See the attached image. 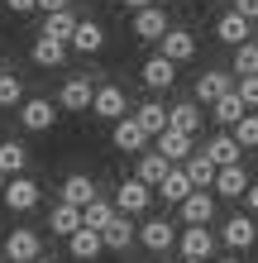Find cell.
<instances>
[{"instance_id":"cell-1","label":"cell","mask_w":258,"mask_h":263,"mask_svg":"<svg viewBox=\"0 0 258 263\" xmlns=\"http://www.w3.org/2000/svg\"><path fill=\"white\" fill-rule=\"evenodd\" d=\"M19 125H24L29 134H48V129L57 125V101H48V96H24Z\"/></svg>"},{"instance_id":"cell-2","label":"cell","mask_w":258,"mask_h":263,"mask_svg":"<svg viewBox=\"0 0 258 263\" xmlns=\"http://www.w3.org/2000/svg\"><path fill=\"white\" fill-rule=\"evenodd\" d=\"M215 244H220V235H215V230H210V225H187V230H182V235H177V249H182V258H215Z\"/></svg>"},{"instance_id":"cell-3","label":"cell","mask_w":258,"mask_h":263,"mask_svg":"<svg viewBox=\"0 0 258 263\" xmlns=\"http://www.w3.org/2000/svg\"><path fill=\"white\" fill-rule=\"evenodd\" d=\"M91 110L115 125V120H125L134 105H129V96H125V86H115V82H96V101H91Z\"/></svg>"},{"instance_id":"cell-4","label":"cell","mask_w":258,"mask_h":263,"mask_svg":"<svg viewBox=\"0 0 258 263\" xmlns=\"http://www.w3.org/2000/svg\"><path fill=\"white\" fill-rule=\"evenodd\" d=\"M220 244L230 254H244L258 244V225H253V215H230V220L220 225Z\"/></svg>"},{"instance_id":"cell-5","label":"cell","mask_w":258,"mask_h":263,"mask_svg":"<svg viewBox=\"0 0 258 263\" xmlns=\"http://www.w3.org/2000/svg\"><path fill=\"white\" fill-rule=\"evenodd\" d=\"M148 206H153V187H144L139 177H125L115 187V211L120 215H144Z\"/></svg>"},{"instance_id":"cell-6","label":"cell","mask_w":258,"mask_h":263,"mask_svg":"<svg viewBox=\"0 0 258 263\" xmlns=\"http://www.w3.org/2000/svg\"><path fill=\"white\" fill-rule=\"evenodd\" d=\"M38 196H43V187H38L29 173H19V177H10V182H5V196H0V201H5L14 215H24V211H34V206H38Z\"/></svg>"},{"instance_id":"cell-7","label":"cell","mask_w":258,"mask_h":263,"mask_svg":"<svg viewBox=\"0 0 258 263\" xmlns=\"http://www.w3.org/2000/svg\"><path fill=\"white\" fill-rule=\"evenodd\" d=\"M5 254L10 263H34L38 254H43V239H38V230H29V225H19V230H10L5 235Z\"/></svg>"},{"instance_id":"cell-8","label":"cell","mask_w":258,"mask_h":263,"mask_svg":"<svg viewBox=\"0 0 258 263\" xmlns=\"http://www.w3.org/2000/svg\"><path fill=\"white\" fill-rule=\"evenodd\" d=\"M91 101H96V82H91L86 72L67 77L63 91H57V110H91Z\"/></svg>"},{"instance_id":"cell-9","label":"cell","mask_w":258,"mask_h":263,"mask_svg":"<svg viewBox=\"0 0 258 263\" xmlns=\"http://www.w3.org/2000/svg\"><path fill=\"white\" fill-rule=\"evenodd\" d=\"M139 244L148 254H168V249H177V225L163 220V215H153V220L139 225Z\"/></svg>"},{"instance_id":"cell-10","label":"cell","mask_w":258,"mask_h":263,"mask_svg":"<svg viewBox=\"0 0 258 263\" xmlns=\"http://www.w3.org/2000/svg\"><path fill=\"white\" fill-rule=\"evenodd\" d=\"M230 91H234V72H225V67H210V72L196 77V105H215Z\"/></svg>"},{"instance_id":"cell-11","label":"cell","mask_w":258,"mask_h":263,"mask_svg":"<svg viewBox=\"0 0 258 263\" xmlns=\"http://www.w3.org/2000/svg\"><path fill=\"white\" fill-rule=\"evenodd\" d=\"M158 53L168 58V63H177V67H182V63H191V58H196V34H191V29H177V24H172L168 34L158 39Z\"/></svg>"},{"instance_id":"cell-12","label":"cell","mask_w":258,"mask_h":263,"mask_svg":"<svg viewBox=\"0 0 258 263\" xmlns=\"http://www.w3.org/2000/svg\"><path fill=\"white\" fill-rule=\"evenodd\" d=\"M172 29L168 20V10L163 5H148V10H134V39H144V43H158L163 34Z\"/></svg>"},{"instance_id":"cell-13","label":"cell","mask_w":258,"mask_h":263,"mask_svg":"<svg viewBox=\"0 0 258 263\" xmlns=\"http://www.w3.org/2000/svg\"><path fill=\"white\" fill-rule=\"evenodd\" d=\"M249 173H244V163H234V167H215V192L220 201H244V192H249Z\"/></svg>"},{"instance_id":"cell-14","label":"cell","mask_w":258,"mask_h":263,"mask_svg":"<svg viewBox=\"0 0 258 263\" xmlns=\"http://www.w3.org/2000/svg\"><path fill=\"white\" fill-rule=\"evenodd\" d=\"M201 125H206V110L196 101H177V105H168V129H177V134H201Z\"/></svg>"},{"instance_id":"cell-15","label":"cell","mask_w":258,"mask_h":263,"mask_svg":"<svg viewBox=\"0 0 258 263\" xmlns=\"http://www.w3.org/2000/svg\"><path fill=\"white\" fill-rule=\"evenodd\" d=\"M134 239H139V225H134V215H115V220L101 230V244H105L110 254H125Z\"/></svg>"},{"instance_id":"cell-16","label":"cell","mask_w":258,"mask_h":263,"mask_svg":"<svg viewBox=\"0 0 258 263\" xmlns=\"http://www.w3.org/2000/svg\"><path fill=\"white\" fill-rule=\"evenodd\" d=\"M215 192H191L187 201H182V225H210V220H215Z\"/></svg>"},{"instance_id":"cell-17","label":"cell","mask_w":258,"mask_h":263,"mask_svg":"<svg viewBox=\"0 0 258 263\" xmlns=\"http://www.w3.org/2000/svg\"><path fill=\"white\" fill-rule=\"evenodd\" d=\"M253 34V24L244 20V14H234V10H225L220 20H215V39L225 43V48H239V43H249Z\"/></svg>"},{"instance_id":"cell-18","label":"cell","mask_w":258,"mask_h":263,"mask_svg":"<svg viewBox=\"0 0 258 263\" xmlns=\"http://www.w3.org/2000/svg\"><path fill=\"white\" fill-rule=\"evenodd\" d=\"M153 148H158L168 163H187L191 153H196V139H191V134H177V129H163V134L153 139Z\"/></svg>"},{"instance_id":"cell-19","label":"cell","mask_w":258,"mask_h":263,"mask_svg":"<svg viewBox=\"0 0 258 263\" xmlns=\"http://www.w3.org/2000/svg\"><path fill=\"white\" fill-rule=\"evenodd\" d=\"M139 77H144V86H148V91H168V86L177 82V63H168L163 53H153V58L139 67Z\"/></svg>"},{"instance_id":"cell-20","label":"cell","mask_w":258,"mask_h":263,"mask_svg":"<svg viewBox=\"0 0 258 263\" xmlns=\"http://www.w3.org/2000/svg\"><path fill=\"white\" fill-rule=\"evenodd\" d=\"M101 196V187H96V177H86V173H67V182H63V201L67 206H91V201Z\"/></svg>"},{"instance_id":"cell-21","label":"cell","mask_w":258,"mask_h":263,"mask_svg":"<svg viewBox=\"0 0 258 263\" xmlns=\"http://www.w3.org/2000/svg\"><path fill=\"white\" fill-rule=\"evenodd\" d=\"M148 144H153V139L139 129V120H134V115L115 120V148H120V153H144Z\"/></svg>"},{"instance_id":"cell-22","label":"cell","mask_w":258,"mask_h":263,"mask_svg":"<svg viewBox=\"0 0 258 263\" xmlns=\"http://www.w3.org/2000/svg\"><path fill=\"white\" fill-rule=\"evenodd\" d=\"M201 153H206V158H210V163H215V167H234L239 158H244V148H239V144H234V134H230V129H220V134H215V139H210V144H206Z\"/></svg>"},{"instance_id":"cell-23","label":"cell","mask_w":258,"mask_h":263,"mask_svg":"<svg viewBox=\"0 0 258 263\" xmlns=\"http://www.w3.org/2000/svg\"><path fill=\"white\" fill-rule=\"evenodd\" d=\"M172 167H177V163H168V158H163L158 148H144V153H139V173H134V177H139L144 187H153V192H158V182L168 177Z\"/></svg>"},{"instance_id":"cell-24","label":"cell","mask_w":258,"mask_h":263,"mask_svg":"<svg viewBox=\"0 0 258 263\" xmlns=\"http://www.w3.org/2000/svg\"><path fill=\"white\" fill-rule=\"evenodd\" d=\"M129 115L139 120V129H144L148 139H158L163 129H168V105H163V101H144V105H134Z\"/></svg>"},{"instance_id":"cell-25","label":"cell","mask_w":258,"mask_h":263,"mask_svg":"<svg viewBox=\"0 0 258 263\" xmlns=\"http://www.w3.org/2000/svg\"><path fill=\"white\" fill-rule=\"evenodd\" d=\"M29 58H34L38 67L57 72V67L67 63V43H63V39H43V34H38V39H34V48H29Z\"/></svg>"},{"instance_id":"cell-26","label":"cell","mask_w":258,"mask_h":263,"mask_svg":"<svg viewBox=\"0 0 258 263\" xmlns=\"http://www.w3.org/2000/svg\"><path fill=\"white\" fill-rule=\"evenodd\" d=\"M191 192H196V187H191V177H187V167H182V163H177L172 173H168V177L158 182V196L168 201V206H182V201H187Z\"/></svg>"},{"instance_id":"cell-27","label":"cell","mask_w":258,"mask_h":263,"mask_svg":"<svg viewBox=\"0 0 258 263\" xmlns=\"http://www.w3.org/2000/svg\"><path fill=\"white\" fill-rule=\"evenodd\" d=\"M244 115H249V105L239 101V91H230V96H220L215 105H210V120H215L220 129H234V125H239Z\"/></svg>"},{"instance_id":"cell-28","label":"cell","mask_w":258,"mask_h":263,"mask_svg":"<svg viewBox=\"0 0 258 263\" xmlns=\"http://www.w3.org/2000/svg\"><path fill=\"white\" fill-rule=\"evenodd\" d=\"M48 230H53L57 239H72V235L82 230V211H77V206H67V201H57V206L48 211Z\"/></svg>"},{"instance_id":"cell-29","label":"cell","mask_w":258,"mask_h":263,"mask_svg":"<svg viewBox=\"0 0 258 263\" xmlns=\"http://www.w3.org/2000/svg\"><path fill=\"white\" fill-rule=\"evenodd\" d=\"M67 48H77V53H101L105 48V29L96 24V20H77V34H72V43H67Z\"/></svg>"},{"instance_id":"cell-30","label":"cell","mask_w":258,"mask_h":263,"mask_svg":"<svg viewBox=\"0 0 258 263\" xmlns=\"http://www.w3.org/2000/svg\"><path fill=\"white\" fill-rule=\"evenodd\" d=\"M101 249H105V244H101V230H77V235H72L67 239V254L72 258H77V263H91V258H101Z\"/></svg>"},{"instance_id":"cell-31","label":"cell","mask_w":258,"mask_h":263,"mask_svg":"<svg viewBox=\"0 0 258 263\" xmlns=\"http://www.w3.org/2000/svg\"><path fill=\"white\" fill-rule=\"evenodd\" d=\"M38 34H43V39H63V43H72V34H77V10H57V14H43Z\"/></svg>"},{"instance_id":"cell-32","label":"cell","mask_w":258,"mask_h":263,"mask_svg":"<svg viewBox=\"0 0 258 263\" xmlns=\"http://www.w3.org/2000/svg\"><path fill=\"white\" fill-rule=\"evenodd\" d=\"M182 167H187V177H191V187H196V192H210V187H215V163H210L201 148H196Z\"/></svg>"},{"instance_id":"cell-33","label":"cell","mask_w":258,"mask_h":263,"mask_svg":"<svg viewBox=\"0 0 258 263\" xmlns=\"http://www.w3.org/2000/svg\"><path fill=\"white\" fill-rule=\"evenodd\" d=\"M0 173H5V177L29 173V148L19 144V139H5V144H0Z\"/></svg>"},{"instance_id":"cell-34","label":"cell","mask_w":258,"mask_h":263,"mask_svg":"<svg viewBox=\"0 0 258 263\" xmlns=\"http://www.w3.org/2000/svg\"><path fill=\"white\" fill-rule=\"evenodd\" d=\"M115 201H105V196H96V201H91V206H82V225L86 230H105V225H110L115 220Z\"/></svg>"},{"instance_id":"cell-35","label":"cell","mask_w":258,"mask_h":263,"mask_svg":"<svg viewBox=\"0 0 258 263\" xmlns=\"http://www.w3.org/2000/svg\"><path fill=\"white\" fill-rule=\"evenodd\" d=\"M19 105H24V82L14 72H5L0 77V110H19Z\"/></svg>"},{"instance_id":"cell-36","label":"cell","mask_w":258,"mask_h":263,"mask_svg":"<svg viewBox=\"0 0 258 263\" xmlns=\"http://www.w3.org/2000/svg\"><path fill=\"white\" fill-rule=\"evenodd\" d=\"M230 72H234V77H253V72H258V43H253V39L234 48V63H230Z\"/></svg>"},{"instance_id":"cell-37","label":"cell","mask_w":258,"mask_h":263,"mask_svg":"<svg viewBox=\"0 0 258 263\" xmlns=\"http://www.w3.org/2000/svg\"><path fill=\"white\" fill-rule=\"evenodd\" d=\"M230 134H234V144H239V148H258V110H249Z\"/></svg>"},{"instance_id":"cell-38","label":"cell","mask_w":258,"mask_h":263,"mask_svg":"<svg viewBox=\"0 0 258 263\" xmlns=\"http://www.w3.org/2000/svg\"><path fill=\"white\" fill-rule=\"evenodd\" d=\"M234 91H239V101H244L249 110H258V72L253 77H234Z\"/></svg>"},{"instance_id":"cell-39","label":"cell","mask_w":258,"mask_h":263,"mask_svg":"<svg viewBox=\"0 0 258 263\" xmlns=\"http://www.w3.org/2000/svg\"><path fill=\"white\" fill-rule=\"evenodd\" d=\"M230 10H234V14H244V20H249V24L258 20V0H234V5H230Z\"/></svg>"},{"instance_id":"cell-40","label":"cell","mask_w":258,"mask_h":263,"mask_svg":"<svg viewBox=\"0 0 258 263\" xmlns=\"http://www.w3.org/2000/svg\"><path fill=\"white\" fill-rule=\"evenodd\" d=\"M5 10H10V14H34L38 0H5Z\"/></svg>"},{"instance_id":"cell-41","label":"cell","mask_w":258,"mask_h":263,"mask_svg":"<svg viewBox=\"0 0 258 263\" xmlns=\"http://www.w3.org/2000/svg\"><path fill=\"white\" fill-rule=\"evenodd\" d=\"M244 206H249V215H253V220H258V177L249 182V192H244Z\"/></svg>"},{"instance_id":"cell-42","label":"cell","mask_w":258,"mask_h":263,"mask_svg":"<svg viewBox=\"0 0 258 263\" xmlns=\"http://www.w3.org/2000/svg\"><path fill=\"white\" fill-rule=\"evenodd\" d=\"M43 14H57V10H72V0H38Z\"/></svg>"},{"instance_id":"cell-43","label":"cell","mask_w":258,"mask_h":263,"mask_svg":"<svg viewBox=\"0 0 258 263\" xmlns=\"http://www.w3.org/2000/svg\"><path fill=\"white\" fill-rule=\"evenodd\" d=\"M120 5H125V10L134 14V10H148V5H158V0H120Z\"/></svg>"},{"instance_id":"cell-44","label":"cell","mask_w":258,"mask_h":263,"mask_svg":"<svg viewBox=\"0 0 258 263\" xmlns=\"http://www.w3.org/2000/svg\"><path fill=\"white\" fill-rule=\"evenodd\" d=\"M215 263H239V258H234V254H225V258H215Z\"/></svg>"},{"instance_id":"cell-45","label":"cell","mask_w":258,"mask_h":263,"mask_svg":"<svg viewBox=\"0 0 258 263\" xmlns=\"http://www.w3.org/2000/svg\"><path fill=\"white\" fill-rule=\"evenodd\" d=\"M5 182H10V177H5V173H0V196H5Z\"/></svg>"},{"instance_id":"cell-46","label":"cell","mask_w":258,"mask_h":263,"mask_svg":"<svg viewBox=\"0 0 258 263\" xmlns=\"http://www.w3.org/2000/svg\"><path fill=\"white\" fill-rule=\"evenodd\" d=\"M34 263H53V258H48V254H38V258H34Z\"/></svg>"},{"instance_id":"cell-47","label":"cell","mask_w":258,"mask_h":263,"mask_svg":"<svg viewBox=\"0 0 258 263\" xmlns=\"http://www.w3.org/2000/svg\"><path fill=\"white\" fill-rule=\"evenodd\" d=\"M182 263H206V258H182Z\"/></svg>"},{"instance_id":"cell-48","label":"cell","mask_w":258,"mask_h":263,"mask_svg":"<svg viewBox=\"0 0 258 263\" xmlns=\"http://www.w3.org/2000/svg\"><path fill=\"white\" fill-rule=\"evenodd\" d=\"M0 77H5V63H0Z\"/></svg>"},{"instance_id":"cell-49","label":"cell","mask_w":258,"mask_h":263,"mask_svg":"<svg viewBox=\"0 0 258 263\" xmlns=\"http://www.w3.org/2000/svg\"><path fill=\"white\" fill-rule=\"evenodd\" d=\"M0 263H10V258H5V254H0Z\"/></svg>"}]
</instances>
